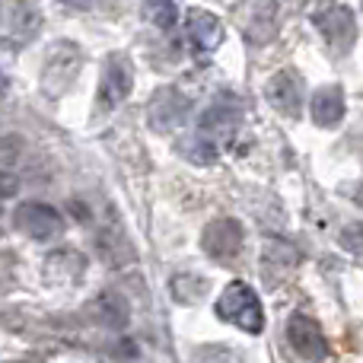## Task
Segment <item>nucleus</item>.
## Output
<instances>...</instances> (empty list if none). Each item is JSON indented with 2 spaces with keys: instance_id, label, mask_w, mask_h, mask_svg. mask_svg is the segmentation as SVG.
<instances>
[{
  "instance_id": "4468645a",
  "label": "nucleus",
  "mask_w": 363,
  "mask_h": 363,
  "mask_svg": "<svg viewBox=\"0 0 363 363\" xmlns=\"http://www.w3.org/2000/svg\"><path fill=\"white\" fill-rule=\"evenodd\" d=\"M236 118H239V106L223 96V99H217L211 108H204V115H201V134L220 140L233 125H236Z\"/></svg>"
},
{
  "instance_id": "ddd939ff",
  "label": "nucleus",
  "mask_w": 363,
  "mask_h": 363,
  "mask_svg": "<svg viewBox=\"0 0 363 363\" xmlns=\"http://www.w3.org/2000/svg\"><path fill=\"white\" fill-rule=\"evenodd\" d=\"M313 118L319 128H335L345 118V93L341 86H322L313 96Z\"/></svg>"
},
{
  "instance_id": "f257e3e1",
  "label": "nucleus",
  "mask_w": 363,
  "mask_h": 363,
  "mask_svg": "<svg viewBox=\"0 0 363 363\" xmlns=\"http://www.w3.org/2000/svg\"><path fill=\"white\" fill-rule=\"evenodd\" d=\"M217 315L223 322H233L236 328L249 335H258L264 328V313H262V303H258L255 290L242 281H233L223 287L217 300Z\"/></svg>"
},
{
  "instance_id": "39448f33",
  "label": "nucleus",
  "mask_w": 363,
  "mask_h": 363,
  "mask_svg": "<svg viewBox=\"0 0 363 363\" xmlns=\"http://www.w3.org/2000/svg\"><path fill=\"white\" fill-rule=\"evenodd\" d=\"M13 223L29 239H35V242H48V239H55L57 233L64 230L61 213H57L55 207L42 204V201H23V204L13 211Z\"/></svg>"
},
{
  "instance_id": "20e7f679",
  "label": "nucleus",
  "mask_w": 363,
  "mask_h": 363,
  "mask_svg": "<svg viewBox=\"0 0 363 363\" xmlns=\"http://www.w3.org/2000/svg\"><path fill=\"white\" fill-rule=\"evenodd\" d=\"M134 86V67L128 55H108L106 67H102V80H99V108L112 112L121 102L128 99Z\"/></svg>"
},
{
  "instance_id": "412c9836",
  "label": "nucleus",
  "mask_w": 363,
  "mask_h": 363,
  "mask_svg": "<svg viewBox=\"0 0 363 363\" xmlns=\"http://www.w3.org/2000/svg\"><path fill=\"white\" fill-rule=\"evenodd\" d=\"M23 153V138L19 134H4L0 138V166H13Z\"/></svg>"
},
{
  "instance_id": "2eb2a0df",
  "label": "nucleus",
  "mask_w": 363,
  "mask_h": 363,
  "mask_svg": "<svg viewBox=\"0 0 363 363\" xmlns=\"http://www.w3.org/2000/svg\"><path fill=\"white\" fill-rule=\"evenodd\" d=\"M179 153L188 160V163H198V166H211L220 160V140L207 138V134H188V138L179 140Z\"/></svg>"
},
{
  "instance_id": "5701e85b",
  "label": "nucleus",
  "mask_w": 363,
  "mask_h": 363,
  "mask_svg": "<svg viewBox=\"0 0 363 363\" xmlns=\"http://www.w3.org/2000/svg\"><path fill=\"white\" fill-rule=\"evenodd\" d=\"M16 191H19V179L13 176V172L0 169V201H4V198H13Z\"/></svg>"
},
{
  "instance_id": "7ed1b4c3",
  "label": "nucleus",
  "mask_w": 363,
  "mask_h": 363,
  "mask_svg": "<svg viewBox=\"0 0 363 363\" xmlns=\"http://www.w3.org/2000/svg\"><path fill=\"white\" fill-rule=\"evenodd\" d=\"M80 70V51L74 42H57L55 48L45 57V70H42V86L48 96H61L70 89V83L77 80Z\"/></svg>"
},
{
  "instance_id": "dca6fc26",
  "label": "nucleus",
  "mask_w": 363,
  "mask_h": 363,
  "mask_svg": "<svg viewBox=\"0 0 363 363\" xmlns=\"http://www.w3.org/2000/svg\"><path fill=\"white\" fill-rule=\"evenodd\" d=\"M93 313H96V319L108 328H125L128 325V303L121 300L118 294H102L99 300H96Z\"/></svg>"
},
{
  "instance_id": "1a4fd4ad",
  "label": "nucleus",
  "mask_w": 363,
  "mask_h": 363,
  "mask_svg": "<svg viewBox=\"0 0 363 363\" xmlns=\"http://www.w3.org/2000/svg\"><path fill=\"white\" fill-rule=\"evenodd\" d=\"M38 29H42V6L35 0H13L6 6V32L4 42L10 48H23V45L35 42Z\"/></svg>"
},
{
  "instance_id": "6ab92c4d",
  "label": "nucleus",
  "mask_w": 363,
  "mask_h": 363,
  "mask_svg": "<svg viewBox=\"0 0 363 363\" xmlns=\"http://www.w3.org/2000/svg\"><path fill=\"white\" fill-rule=\"evenodd\" d=\"M147 19L160 29H172L179 23V10L176 0H147Z\"/></svg>"
},
{
  "instance_id": "aec40b11",
  "label": "nucleus",
  "mask_w": 363,
  "mask_h": 363,
  "mask_svg": "<svg viewBox=\"0 0 363 363\" xmlns=\"http://www.w3.org/2000/svg\"><path fill=\"white\" fill-rule=\"evenodd\" d=\"M191 363H242V357L230 345H204V347H198Z\"/></svg>"
},
{
  "instance_id": "393cba45",
  "label": "nucleus",
  "mask_w": 363,
  "mask_h": 363,
  "mask_svg": "<svg viewBox=\"0 0 363 363\" xmlns=\"http://www.w3.org/2000/svg\"><path fill=\"white\" fill-rule=\"evenodd\" d=\"M351 198H354V201H357V204L363 207V188H360V185H357V188H354V194H351Z\"/></svg>"
},
{
  "instance_id": "a878e982",
  "label": "nucleus",
  "mask_w": 363,
  "mask_h": 363,
  "mask_svg": "<svg viewBox=\"0 0 363 363\" xmlns=\"http://www.w3.org/2000/svg\"><path fill=\"white\" fill-rule=\"evenodd\" d=\"M4 89H6V77L0 74V93H4Z\"/></svg>"
},
{
  "instance_id": "b1692460",
  "label": "nucleus",
  "mask_w": 363,
  "mask_h": 363,
  "mask_svg": "<svg viewBox=\"0 0 363 363\" xmlns=\"http://www.w3.org/2000/svg\"><path fill=\"white\" fill-rule=\"evenodd\" d=\"M67 6H74V10H93L96 4H102V0H64Z\"/></svg>"
},
{
  "instance_id": "4be33fe9",
  "label": "nucleus",
  "mask_w": 363,
  "mask_h": 363,
  "mask_svg": "<svg viewBox=\"0 0 363 363\" xmlns=\"http://www.w3.org/2000/svg\"><path fill=\"white\" fill-rule=\"evenodd\" d=\"M341 245L354 255H363V223H347L341 230Z\"/></svg>"
},
{
  "instance_id": "f03ea898",
  "label": "nucleus",
  "mask_w": 363,
  "mask_h": 363,
  "mask_svg": "<svg viewBox=\"0 0 363 363\" xmlns=\"http://www.w3.org/2000/svg\"><path fill=\"white\" fill-rule=\"evenodd\" d=\"M313 23L335 55H347V51L354 48V42H357V19H354L351 6H345V4L322 6L313 16Z\"/></svg>"
},
{
  "instance_id": "f3484780",
  "label": "nucleus",
  "mask_w": 363,
  "mask_h": 363,
  "mask_svg": "<svg viewBox=\"0 0 363 363\" xmlns=\"http://www.w3.org/2000/svg\"><path fill=\"white\" fill-rule=\"evenodd\" d=\"M211 290V284H207V277H201V274H176L169 281V294L176 296V300L182 303V306H188V303H198L201 296Z\"/></svg>"
},
{
  "instance_id": "9b49d317",
  "label": "nucleus",
  "mask_w": 363,
  "mask_h": 363,
  "mask_svg": "<svg viewBox=\"0 0 363 363\" xmlns=\"http://www.w3.org/2000/svg\"><path fill=\"white\" fill-rule=\"evenodd\" d=\"M185 42L191 45L194 55H207L223 42V26L213 13L207 10H191L185 16Z\"/></svg>"
},
{
  "instance_id": "a211bd4d",
  "label": "nucleus",
  "mask_w": 363,
  "mask_h": 363,
  "mask_svg": "<svg viewBox=\"0 0 363 363\" xmlns=\"http://www.w3.org/2000/svg\"><path fill=\"white\" fill-rule=\"evenodd\" d=\"M83 255L74 249H61L55 252V255L45 262V271H48V277H55V281H64V277H77L83 271Z\"/></svg>"
},
{
  "instance_id": "f8f14e48",
  "label": "nucleus",
  "mask_w": 363,
  "mask_h": 363,
  "mask_svg": "<svg viewBox=\"0 0 363 363\" xmlns=\"http://www.w3.org/2000/svg\"><path fill=\"white\" fill-rule=\"evenodd\" d=\"M300 264V252L294 249L290 242H281V239H268L262 252V271H264V281L277 284L287 271H294Z\"/></svg>"
},
{
  "instance_id": "423d86ee",
  "label": "nucleus",
  "mask_w": 363,
  "mask_h": 363,
  "mask_svg": "<svg viewBox=\"0 0 363 363\" xmlns=\"http://www.w3.org/2000/svg\"><path fill=\"white\" fill-rule=\"evenodd\" d=\"M191 112V99L185 93H179L176 86H163L153 93V99L147 102V121H150L153 131L166 134L172 128H179L182 121Z\"/></svg>"
},
{
  "instance_id": "6e6552de",
  "label": "nucleus",
  "mask_w": 363,
  "mask_h": 363,
  "mask_svg": "<svg viewBox=\"0 0 363 363\" xmlns=\"http://www.w3.org/2000/svg\"><path fill=\"white\" fill-rule=\"evenodd\" d=\"M242 242H245V230L233 217H220L213 223H207L204 236H201V245H204V252L213 262H233L242 252Z\"/></svg>"
},
{
  "instance_id": "0eeeda50",
  "label": "nucleus",
  "mask_w": 363,
  "mask_h": 363,
  "mask_svg": "<svg viewBox=\"0 0 363 363\" xmlns=\"http://www.w3.org/2000/svg\"><path fill=\"white\" fill-rule=\"evenodd\" d=\"M287 341L303 360H325L328 357V338L322 332V325L306 313H294L287 322Z\"/></svg>"
},
{
  "instance_id": "9d476101",
  "label": "nucleus",
  "mask_w": 363,
  "mask_h": 363,
  "mask_svg": "<svg viewBox=\"0 0 363 363\" xmlns=\"http://www.w3.org/2000/svg\"><path fill=\"white\" fill-rule=\"evenodd\" d=\"M264 96H268L271 108L281 112L284 118H300L303 112V80L296 70H277L274 77L264 86Z\"/></svg>"
}]
</instances>
